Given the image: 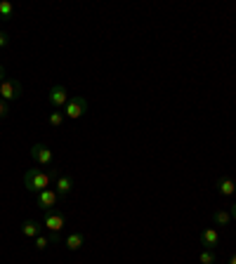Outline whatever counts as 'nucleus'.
Returning <instances> with one entry per match:
<instances>
[{
	"mask_svg": "<svg viewBox=\"0 0 236 264\" xmlns=\"http://www.w3.org/2000/svg\"><path fill=\"white\" fill-rule=\"evenodd\" d=\"M5 81V66H3V64H0V83Z\"/></svg>",
	"mask_w": 236,
	"mask_h": 264,
	"instance_id": "nucleus-20",
	"label": "nucleus"
},
{
	"mask_svg": "<svg viewBox=\"0 0 236 264\" xmlns=\"http://www.w3.org/2000/svg\"><path fill=\"white\" fill-rule=\"evenodd\" d=\"M31 158H33L38 165H50V163H52V151L47 149L45 144H33V146H31Z\"/></svg>",
	"mask_w": 236,
	"mask_h": 264,
	"instance_id": "nucleus-6",
	"label": "nucleus"
},
{
	"mask_svg": "<svg viewBox=\"0 0 236 264\" xmlns=\"http://www.w3.org/2000/svg\"><path fill=\"white\" fill-rule=\"evenodd\" d=\"M231 215H234V217H236V205H234V208H231Z\"/></svg>",
	"mask_w": 236,
	"mask_h": 264,
	"instance_id": "nucleus-22",
	"label": "nucleus"
},
{
	"mask_svg": "<svg viewBox=\"0 0 236 264\" xmlns=\"http://www.w3.org/2000/svg\"><path fill=\"white\" fill-rule=\"evenodd\" d=\"M71 189H74V177H69V175H59V177H57V194H59V196L71 194Z\"/></svg>",
	"mask_w": 236,
	"mask_h": 264,
	"instance_id": "nucleus-10",
	"label": "nucleus"
},
{
	"mask_svg": "<svg viewBox=\"0 0 236 264\" xmlns=\"http://www.w3.org/2000/svg\"><path fill=\"white\" fill-rule=\"evenodd\" d=\"M69 92L64 85H52V90H50V104H52L54 108H61V106H66L69 104Z\"/></svg>",
	"mask_w": 236,
	"mask_h": 264,
	"instance_id": "nucleus-5",
	"label": "nucleus"
},
{
	"mask_svg": "<svg viewBox=\"0 0 236 264\" xmlns=\"http://www.w3.org/2000/svg\"><path fill=\"white\" fill-rule=\"evenodd\" d=\"M64 224H66V219H64L61 212L45 210V215H43V227L50 229V243H59L61 241V229H64Z\"/></svg>",
	"mask_w": 236,
	"mask_h": 264,
	"instance_id": "nucleus-1",
	"label": "nucleus"
},
{
	"mask_svg": "<svg viewBox=\"0 0 236 264\" xmlns=\"http://www.w3.org/2000/svg\"><path fill=\"white\" fill-rule=\"evenodd\" d=\"M85 243V236L83 234H78V231H74V234H69L66 241H64V245H66L69 250L74 252V250H81V245Z\"/></svg>",
	"mask_w": 236,
	"mask_h": 264,
	"instance_id": "nucleus-12",
	"label": "nucleus"
},
{
	"mask_svg": "<svg viewBox=\"0 0 236 264\" xmlns=\"http://www.w3.org/2000/svg\"><path fill=\"white\" fill-rule=\"evenodd\" d=\"M47 245H50V238H45V236H38V238H36V248H38V250H45Z\"/></svg>",
	"mask_w": 236,
	"mask_h": 264,
	"instance_id": "nucleus-17",
	"label": "nucleus"
},
{
	"mask_svg": "<svg viewBox=\"0 0 236 264\" xmlns=\"http://www.w3.org/2000/svg\"><path fill=\"white\" fill-rule=\"evenodd\" d=\"M227 264H236V255H231V257H229V262H227Z\"/></svg>",
	"mask_w": 236,
	"mask_h": 264,
	"instance_id": "nucleus-21",
	"label": "nucleus"
},
{
	"mask_svg": "<svg viewBox=\"0 0 236 264\" xmlns=\"http://www.w3.org/2000/svg\"><path fill=\"white\" fill-rule=\"evenodd\" d=\"M213 219H215V224L224 227V224H229V222H231V215H229V212H227V210H217Z\"/></svg>",
	"mask_w": 236,
	"mask_h": 264,
	"instance_id": "nucleus-15",
	"label": "nucleus"
},
{
	"mask_svg": "<svg viewBox=\"0 0 236 264\" xmlns=\"http://www.w3.org/2000/svg\"><path fill=\"white\" fill-rule=\"evenodd\" d=\"M217 189H220V194L227 198L234 196V191H236V184L231 177H222V179H217Z\"/></svg>",
	"mask_w": 236,
	"mask_h": 264,
	"instance_id": "nucleus-11",
	"label": "nucleus"
},
{
	"mask_svg": "<svg viewBox=\"0 0 236 264\" xmlns=\"http://www.w3.org/2000/svg\"><path fill=\"white\" fill-rule=\"evenodd\" d=\"M24 88H21L19 81H14V78H5V81L0 83V99H5V102H14V99H19Z\"/></svg>",
	"mask_w": 236,
	"mask_h": 264,
	"instance_id": "nucleus-3",
	"label": "nucleus"
},
{
	"mask_svg": "<svg viewBox=\"0 0 236 264\" xmlns=\"http://www.w3.org/2000/svg\"><path fill=\"white\" fill-rule=\"evenodd\" d=\"M50 179L52 175L50 172H43V170H28L26 175H24V186L28 191H33V194H41L50 186Z\"/></svg>",
	"mask_w": 236,
	"mask_h": 264,
	"instance_id": "nucleus-2",
	"label": "nucleus"
},
{
	"mask_svg": "<svg viewBox=\"0 0 236 264\" xmlns=\"http://www.w3.org/2000/svg\"><path fill=\"white\" fill-rule=\"evenodd\" d=\"M57 201H59V194L52 189H45L38 194V208H43V210H54Z\"/></svg>",
	"mask_w": 236,
	"mask_h": 264,
	"instance_id": "nucleus-7",
	"label": "nucleus"
},
{
	"mask_svg": "<svg viewBox=\"0 0 236 264\" xmlns=\"http://www.w3.org/2000/svg\"><path fill=\"white\" fill-rule=\"evenodd\" d=\"M5 116H7V102L0 99V118H5Z\"/></svg>",
	"mask_w": 236,
	"mask_h": 264,
	"instance_id": "nucleus-19",
	"label": "nucleus"
},
{
	"mask_svg": "<svg viewBox=\"0 0 236 264\" xmlns=\"http://www.w3.org/2000/svg\"><path fill=\"white\" fill-rule=\"evenodd\" d=\"M64 118H66V116L61 114V108H54L52 114H50V125H52V128H59L61 123H64Z\"/></svg>",
	"mask_w": 236,
	"mask_h": 264,
	"instance_id": "nucleus-13",
	"label": "nucleus"
},
{
	"mask_svg": "<svg viewBox=\"0 0 236 264\" xmlns=\"http://www.w3.org/2000/svg\"><path fill=\"white\" fill-rule=\"evenodd\" d=\"M85 111H88V102H85L83 97H71L69 104L64 106V116H66V118H74V121L76 118H81Z\"/></svg>",
	"mask_w": 236,
	"mask_h": 264,
	"instance_id": "nucleus-4",
	"label": "nucleus"
},
{
	"mask_svg": "<svg viewBox=\"0 0 236 264\" xmlns=\"http://www.w3.org/2000/svg\"><path fill=\"white\" fill-rule=\"evenodd\" d=\"M7 43H10V35H7L5 31H0V48H5Z\"/></svg>",
	"mask_w": 236,
	"mask_h": 264,
	"instance_id": "nucleus-18",
	"label": "nucleus"
},
{
	"mask_svg": "<svg viewBox=\"0 0 236 264\" xmlns=\"http://www.w3.org/2000/svg\"><path fill=\"white\" fill-rule=\"evenodd\" d=\"M12 14H14V5L7 3V0H3V3H0V17H3V19H10Z\"/></svg>",
	"mask_w": 236,
	"mask_h": 264,
	"instance_id": "nucleus-14",
	"label": "nucleus"
},
{
	"mask_svg": "<svg viewBox=\"0 0 236 264\" xmlns=\"http://www.w3.org/2000/svg\"><path fill=\"white\" fill-rule=\"evenodd\" d=\"M41 224L36 222V219H26V222L21 224V234H24V238H38L41 236Z\"/></svg>",
	"mask_w": 236,
	"mask_h": 264,
	"instance_id": "nucleus-9",
	"label": "nucleus"
},
{
	"mask_svg": "<svg viewBox=\"0 0 236 264\" xmlns=\"http://www.w3.org/2000/svg\"><path fill=\"white\" fill-rule=\"evenodd\" d=\"M217 243H220V234H217L215 229H206L201 234V245L206 248V250H213Z\"/></svg>",
	"mask_w": 236,
	"mask_h": 264,
	"instance_id": "nucleus-8",
	"label": "nucleus"
},
{
	"mask_svg": "<svg viewBox=\"0 0 236 264\" xmlns=\"http://www.w3.org/2000/svg\"><path fill=\"white\" fill-rule=\"evenodd\" d=\"M198 262H201V264H215L217 262L215 252H213V250H203L201 255H198Z\"/></svg>",
	"mask_w": 236,
	"mask_h": 264,
	"instance_id": "nucleus-16",
	"label": "nucleus"
},
{
	"mask_svg": "<svg viewBox=\"0 0 236 264\" xmlns=\"http://www.w3.org/2000/svg\"><path fill=\"white\" fill-rule=\"evenodd\" d=\"M215 264H217V262H215Z\"/></svg>",
	"mask_w": 236,
	"mask_h": 264,
	"instance_id": "nucleus-23",
	"label": "nucleus"
}]
</instances>
